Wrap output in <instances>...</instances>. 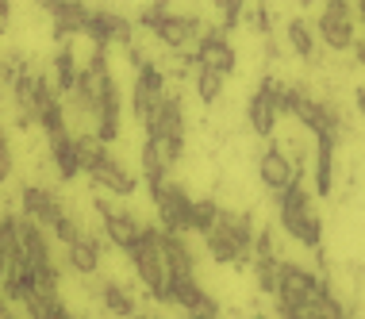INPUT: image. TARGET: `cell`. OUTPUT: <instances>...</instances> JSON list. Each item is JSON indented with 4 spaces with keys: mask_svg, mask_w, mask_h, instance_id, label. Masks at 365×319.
Returning <instances> with one entry per match:
<instances>
[{
    "mask_svg": "<svg viewBox=\"0 0 365 319\" xmlns=\"http://www.w3.org/2000/svg\"><path fill=\"white\" fill-rule=\"evenodd\" d=\"M277 204H281V227H284V235H289L292 243L308 246V250H319L323 223H319V216L312 212L308 193L292 181L289 188H281V193H277Z\"/></svg>",
    "mask_w": 365,
    "mask_h": 319,
    "instance_id": "1",
    "label": "cell"
},
{
    "mask_svg": "<svg viewBox=\"0 0 365 319\" xmlns=\"http://www.w3.org/2000/svg\"><path fill=\"white\" fill-rule=\"evenodd\" d=\"M150 188V204H154V216L158 223L165 227V231H181V235H192V196L185 193V185L170 181V177H162V181H146Z\"/></svg>",
    "mask_w": 365,
    "mask_h": 319,
    "instance_id": "2",
    "label": "cell"
},
{
    "mask_svg": "<svg viewBox=\"0 0 365 319\" xmlns=\"http://www.w3.org/2000/svg\"><path fill=\"white\" fill-rule=\"evenodd\" d=\"M319 39L327 51H350L358 39H354V16L346 0H323L319 12Z\"/></svg>",
    "mask_w": 365,
    "mask_h": 319,
    "instance_id": "3",
    "label": "cell"
},
{
    "mask_svg": "<svg viewBox=\"0 0 365 319\" xmlns=\"http://www.w3.org/2000/svg\"><path fill=\"white\" fill-rule=\"evenodd\" d=\"M254 166H258V181H262L265 188H273V193L289 188V185L296 181V173H300V166H296V162L281 151L277 143L265 146V151H262L258 158H254Z\"/></svg>",
    "mask_w": 365,
    "mask_h": 319,
    "instance_id": "4",
    "label": "cell"
},
{
    "mask_svg": "<svg viewBox=\"0 0 365 319\" xmlns=\"http://www.w3.org/2000/svg\"><path fill=\"white\" fill-rule=\"evenodd\" d=\"M146 227H150V223H143L135 212H123V208H115V212H104V216H101V231H104V238L115 246V250H131V246L143 238Z\"/></svg>",
    "mask_w": 365,
    "mask_h": 319,
    "instance_id": "5",
    "label": "cell"
},
{
    "mask_svg": "<svg viewBox=\"0 0 365 319\" xmlns=\"http://www.w3.org/2000/svg\"><path fill=\"white\" fill-rule=\"evenodd\" d=\"M196 66L220 69V74H227V77H231L235 69H239V54H235L231 39H227L220 27H212V31L200 39V46H196Z\"/></svg>",
    "mask_w": 365,
    "mask_h": 319,
    "instance_id": "6",
    "label": "cell"
},
{
    "mask_svg": "<svg viewBox=\"0 0 365 319\" xmlns=\"http://www.w3.org/2000/svg\"><path fill=\"white\" fill-rule=\"evenodd\" d=\"M24 212L31 216L38 227L54 231L58 219L66 216V208H62V201H58V193H54L51 185H27L24 188Z\"/></svg>",
    "mask_w": 365,
    "mask_h": 319,
    "instance_id": "7",
    "label": "cell"
},
{
    "mask_svg": "<svg viewBox=\"0 0 365 319\" xmlns=\"http://www.w3.org/2000/svg\"><path fill=\"white\" fill-rule=\"evenodd\" d=\"M88 181L108 188V193H115V196H123V201H131V196H135V185H139V181H135V173H127L123 162H115V158H112V151H108L101 162L88 169Z\"/></svg>",
    "mask_w": 365,
    "mask_h": 319,
    "instance_id": "8",
    "label": "cell"
},
{
    "mask_svg": "<svg viewBox=\"0 0 365 319\" xmlns=\"http://www.w3.org/2000/svg\"><path fill=\"white\" fill-rule=\"evenodd\" d=\"M146 135H181L185 138V108L173 93H165L162 101L150 108V116L143 119Z\"/></svg>",
    "mask_w": 365,
    "mask_h": 319,
    "instance_id": "9",
    "label": "cell"
},
{
    "mask_svg": "<svg viewBox=\"0 0 365 319\" xmlns=\"http://www.w3.org/2000/svg\"><path fill=\"white\" fill-rule=\"evenodd\" d=\"M101 262H104V254H101V238H96V235L81 231L73 243H66V265H70L73 273L93 277L96 269H101Z\"/></svg>",
    "mask_w": 365,
    "mask_h": 319,
    "instance_id": "10",
    "label": "cell"
},
{
    "mask_svg": "<svg viewBox=\"0 0 365 319\" xmlns=\"http://www.w3.org/2000/svg\"><path fill=\"white\" fill-rule=\"evenodd\" d=\"M101 308L108 315H135L139 312V300L127 293L123 281H112V277H108V281L101 285Z\"/></svg>",
    "mask_w": 365,
    "mask_h": 319,
    "instance_id": "11",
    "label": "cell"
},
{
    "mask_svg": "<svg viewBox=\"0 0 365 319\" xmlns=\"http://www.w3.org/2000/svg\"><path fill=\"white\" fill-rule=\"evenodd\" d=\"M223 81H227V74H220V69L196 66V77H192L196 101H200V104H220V96H223Z\"/></svg>",
    "mask_w": 365,
    "mask_h": 319,
    "instance_id": "12",
    "label": "cell"
},
{
    "mask_svg": "<svg viewBox=\"0 0 365 319\" xmlns=\"http://www.w3.org/2000/svg\"><path fill=\"white\" fill-rule=\"evenodd\" d=\"M289 46L300 58H315V35H312V27L304 24V19H289Z\"/></svg>",
    "mask_w": 365,
    "mask_h": 319,
    "instance_id": "13",
    "label": "cell"
},
{
    "mask_svg": "<svg viewBox=\"0 0 365 319\" xmlns=\"http://www.w3.org/2000/svg\"><path fill=\"white\" fill-rule=\"evenodd\" d=\"M246 0H220V12H223V27H235L242 19Z\"/></svg>",
    "mask_w": 365,
    "mask_h": 319,
    "instance_id": "14",
    "label": "cell"
},
{
    "mask_svg": "<svg viewBox=\"0 0 365 319\" xmlns=\"http://www.w3.org/2000/svg\"><path fill=\"white\" fill-rule=\"evenodd\" d=\"M354 104H358V112L365 116V85H358V88H354Z\"/></svg>",
    "mask_w": 365,
    "mask_h": 319,
    "instance_id": "15",
    "label": "cell"
}]
</instances>
